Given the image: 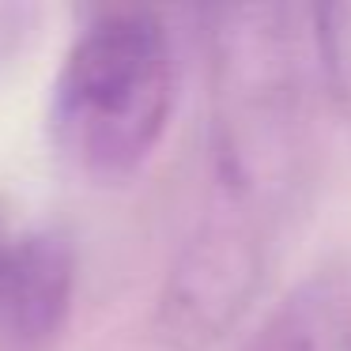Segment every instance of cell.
Returning <instances> with one entry per match:
<instances>
[{
    "label": "cell",
    "mask_w": 351,
    "mask_h": 351,
    "mask_svg": "<svg viewBox=\"0 0 351 351\" xmlns=\"http://www.w3.org/2000/svg\"><path fill=\"white\" fill-rule=\"evenodd\" d=\"M212 178L182 257L159 295V332L208 348L250 310L313 170V99L321 61L313 8H215Z\"/></svg>",
    "instance_id": "6da1fadb"
},
{
    "label": "cell",
    "mask_w": 351,
    "mask_h": 351,
    "mask_svg": "<svg viewBox=\"0 0 351 351\" xmlns=\"http://www.w3.org/2000/svg\"><path fill=\"white\" fill-rule=\"evenodd\" d=\"M174 102V53L152 12H106L72 42L53 84L49 129L61 159L95 182L136 174Z\"/></svg>",
    "instance_id": "7a4b0ae2"
},
{
    "label": "cell",
    "mask_w": 351,
    "mask_h": 351,
    "mask_svg": "<svg viewBox=\"0 0 351 351\" xmlns=\"http://www.w3.org/2000/svg\"><path fill=\"white\" fill-rule=\"evenodd\" d=\"M76 287L72 245L53 230H16L0 215V351H46Z\"/></svg>",
    "instance_id": "3957f363"
},
{
    "label": "cell",
    "mask_w": 351,
    "mask_h": 351,
    "mask_svg": "<svg viewBox=\"0 0 351 351\" xmlns=\"http://www.w3.org/2000/svg\"><path fill=\"white\" fill-rule=\"evenodd\" d=\"M242 351H351V268L291 291Z\"/></svg>",
    "instance_id": "277c9868"
},
{
    "label": "cell",
    "mask_w": 351,
    "mask_h": 351,
    "mask_svg": "<svg viewBox=\"0 0 351 351\" xmlns=\"http://www.w3.org/2000/svg\"><path fill=\"white\" fill-rule=\"evenodd\" d=\"M313 38H317L321 80L343 106V114H351V4L313 8Z\"/></svg>",
    "instance_id": "5b68a950"
}]
</instances>
